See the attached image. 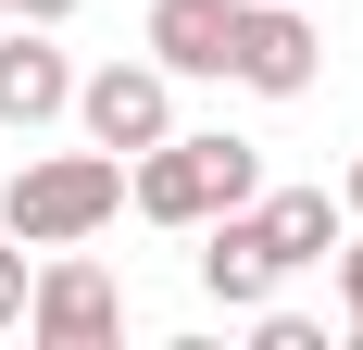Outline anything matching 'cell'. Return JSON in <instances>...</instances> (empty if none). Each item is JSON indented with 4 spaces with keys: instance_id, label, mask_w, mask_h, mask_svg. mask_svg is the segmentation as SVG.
I'll return each instance as SVG.
<instances>
[{
    "instance_id": "cell-7",
    "label": "cell",
    "mask_w": 363,
    "mask_h": 350,
    "mask_svg": "<svg viewBox=\"0 0 363 350\" xmlns=\"http://www.w3.org/2000/svg\"><path fill=\"white\" fill-rule=\"evenodd\" d=\"M201 288H213L225 313H263V300L289 288V263H276V238H263V213H251V201L201 225Z\"/></svg>"
},
{
    "instance_id": "cell-1",
    "label": "cell",
    "mask_w": 363,
    "mask_h": 350,
    "mask_svg": "<svg viewBox=\"0 0 363 350\" xmlns=\"http://www.w3.org/2000/svg\"><path fill=\"white\" fill-rule=\"evenodd\" d=\"M263 201V150L225 138V125H176V138H150L138 163H125V213H150V225H176V238H201L213 213Z\"/></svg>"
},
{
    "instance_id": "cell-5",
    "label": "cell",
    "mask_w": 363,
    "mask_h": 350,
    "mask_svg": "<svg viewBox=\"0 0 363 350\" xmlns=\"http://www.w3.org/2000/svg\"><path fill=\"white\" fill-rule=\"evenodd\" d=\"M75 125L138 163L150 138H176V75H163V63H101V75H75Z\"/></svg>"
},
{
    "instance_id": "cell-12",
    "label": "cell",
    "mask_w": 363,
    "mask_h": 350,
    "mask_svg": "<svg viewBox=\"0 0 363 350\" xmlns=\"http://www.w3.org/2000/svg\"><path fill=\"white\" fill-rule=\"evenodd\" d=\"M338 325L363 338V238H338Z\"/></svg>"
},
{
    "instance_id": "cell-11",
    "label": "cell",
    "mask_w": 363,
    "mask_h": 350,
    "mask_svg": "<svg viewBox=\"0 0 363 350\" xmlns=\"http://www.w3.org/2000/svg\"><path fill=\"white\" fill-rule=\"evenodd\" d=\"M251 350H326V325L289 313V300H263V313H251Z\"/></svg>"
},
{
    "instance_id": "cell-10",
    "label": "cell",
    "mask_w": 363,
    "mask_h": 350,
    "mask_svg": "<svg viewBox=\"0 0 363 350\" xmlns=\"http://www.w3.org/2000/svg\"><path fill=\"white\" fill-rule=\"evenodd\" d=\"M26 288H38V263H26V238L0 225V338H26Z\"/></svg>"
},
{
    "instance_id": "cell-2",
    "label": "cell",
    "mask_w": 363,
    "mask_h": 350,
    "mask_svg": "<svg viewBox=\"0 0 363 350\" xmlns=\"http://www.w3.org/2000/svg\"><path fill=\"white\" fill-rule=\"evenodd\" d=\"M113 213H125V150H38V163H13V188H0V225L26 250H75V238H101Z\"/></svg>"
},
{
    "instance_id": "cell-13",
    "label": "cell",
    "mask_w": 363,
    "mask_h": 350,
    "mask_svg": "<svg viewBox=\"0 0 363 350\" xmlns=\"http://www.w3.org/2000/svg\"><path fill=\"white\" fill-rule=\"evenodd\" d=\"M0 13H26V26H63V13H88V0H0Z\"/></svg>"
},
{
    "instance_id": "cell-4",
    "label": "cell",
    "mask_w": 363,
    "mask_h": 350,
    "mask_svg": "<svg viewBox=\"0 0 363 350\" xmlns=\"http://www.w3.org/2000/svg\"><path fill=\"white\" fill-rule=\"evenodd\" d=\"M326 75V38L301 0H238V38H225V88H251V101H301Z\"/></svg>"
},
{
    "instance_id": "cell-6",
    "label": "cell",
    "mask_w": 363,
    "mask_h": 350,
    "mask_svg": "<svg viewBox=\"0 0 363 350\" xmlns=\"http://www.w3.org/2000/svg\"><path fill=\"white\" fill-rule=\"evenodd\" d=\"M63 113H75V63L50 50V26L0 13V125H13V138H38V125H63Z\"/></svg>"
},
{
    "instance_id": "cell-3",
    "label": "cell",
    "mask_w": 363,
    "mask_h": 350,
    "mask_svg": "<svg viewBox=\"0 0 363 350\" xmlns=\"http://www.w3.org/2000/svg\"><path fill=\"white\" fill-rule=\"evenodd\" d=\"M26 338H38V350H113V338H125V288L88 263V238L38 263V288H26Z\"/></svg>"
},
{
    "instance_id": "cell-9",
    "label": "cell",
    "mask_w": 363,
    "mask_h": 350,
    "mask_svg": "<svg viewBox=\"0 0 363 350\" xmlns=\"http://www.w3.org/2000/svg\"><path fill=\"white\" fill-rule=\"evenodd\" d=\"M251 213H263V238H276V263H289V276H301V263H326V250H338V225H351L326 188H263Z\"/></svg>"
},
{
    "instance_id": "cell-8",
    "label": "cell",
    "mask_w": 363,
    "mask_h": 350,
    "mask_svg": "<svg viewBox=\"0 0 363 350\" xmlns=\"http://www.w3.org/2000/svg\"><path fill=\"white\" fill-rule=\"evenodd\" d=\"M225 38H238V0H150V63L176 75H225Z\"/></svg>"
},
{
    "instance_id": "cell-14",
    "label": "cell",
    "mask_w": 363,
    "mask_h": 350,
    "mask_svg": "<svg viewBox=\"0 0 363 350\" xmlns=\"http://www.w3.org/2000/svg\"><path fill=\"white\" fill-rule=\"evenodd\" d=\"M338 213H351V225H363V163H351V175H338Z\"/></svg>"
}]
</instances>
